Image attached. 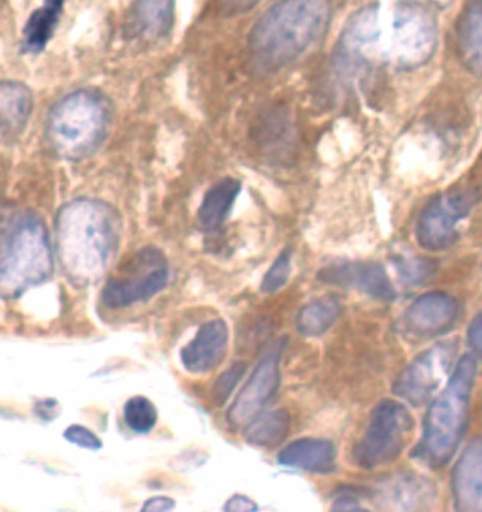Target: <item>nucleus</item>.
Returning <instances> with one entry per match:
<instances>
[{
  "mask_svg": "<svg viewBox=\"0 0 482 512\" xmlns=\"http://www.w3.org/2000/svg\"><path fill=\"white\" fill-rule=\"evenodd\" d=\"M338 448L329 439L302 438L290 442L278 454L284 468L300 469L312 474H332L336 471Z\"/></svg>",
  "mask_w": 482,
  "mask_h": 512,
  "instance_id": "f3484780",
  "label": "nucleus"
},
{
  "mask_svg": "<svg viewBox=\"0 0 482 512\" xmlns=\"http://www.w3.org/2000/svg\"><path fill=\"white\" fill-rule=\"evenodd\" d=\"M411 3H417V5H433V6H444L450 5L453 0H408Z\"/></svg>",
  "mask_w": 482,
  "mask_h": 512,
  "instance_id": "72a5a7b5",
  "label": "nucleus"
},
{
  "mask_svg": "<svg viewBox=\"0 0 482 512\" xmlns=\"http://www.w3.org/2000/svg\"><path fill=\"white\" fill-rule=\"evenodd\" d=\"M480 201V190L475 186H457L436 195L418 215L415 238L427 251H444L459 239L460 221L471 214Z\"/></svg>",
  "mask_w": 482,
  "mask_h": 512,
  "instance_id": "6e6552de",
  "label": "nucleus"
},
{
  "mask_svg": "<svg viewBox=\"0 0 482 512\" xmlns=\"http://www.w3.org/2000/svg\"><path fill=\"white\" fill-rule=\"evenodd\" d=\"M438 44L435 21L418 9L399 11L394 18V59L403 68H417L432 59Z\"/></svg>",
  "mask_w": 482,
  "mask_h": 512,
  "instance_id": "9b49d317",
  "label": "nucleus"
},
{
  "mask_svg": "<svg viewBox=\"0 0 482 512\" xmlns=\"http://www.w3.org/2000/svg\"><path fill=\"white\" fill-rule=\"evenodd\" d=\"M33 95L17 81L0 83V132L20 135L32 115Z\"/></svg>",
  "mask_w": 482,
  "mask_h": 512,
  "instance_id": "6ab92c4d",
  "label": "nucleus"
},
{
  "mask_svg": "<svg viewBox=\"0 0 482 512\" xmlns=\"http://www.w3.org/2000/svg\"><path fill=\"white\" fill-rule=\"evenodd\" d=\"M229 327L221 318L202 324L196 336L181 350V363L192 374H206L218 368L227 354Z\"/></svg>",
  "mask_w": 482,
  "mask_h": 512,
  "instance_id": "4468645a",
  "label": "nucleus"
},
{
  "mask_svg": "<svg viewBox=\"0 0 482 512\" xmlns=\"http://www.w3.org/2000/svg\"><path fill=\"white\" fill-rule=\"evenodd\" d=\"M241 187V181L227 177L215 183L205 193L197 211V223L200 229L205 232H215L223 226L241 193Z\"/></svg>",
  "mask_w": 482,
  "mask_h": 512,
  "instance_id": "a211bd4d",
  "label": "nucleus"
},
{
  "mask_svg": "<svg viewBox=\"0 0 482 512\" xmlns=\"http://www.w3.org/2000/svg\"><path fill=\"white\" fill-rule=\"evenodd\" d=\"M65 0H44V5L36 9L24 27V48L30 53H39L53 38L59 23Z\"/></svg>",
  "mask_w": 482,
  "mask_h": 512,
  "instance_id": "aec40b11",
  "label": "nucleus"
},
{
  "mask_svg": "<svg viewBox=\"0 0 482 512\" xmlns=\"http://www.w3.org/2000/svg\"><path fill=\"white\" fill-rule=\"evenodd\" d=\"M284 342H278L260 360L257 368L251 374L244 389L236 396L235 402L227 412L230 426L242 427L250 423L257 414L262 412L265 405L274 398L281 381V353Z\"/></svg>",
  "mask_w": 482,
  "mask_h": 512,
  "instance_id": "9d476101",
  "label": "nucleus"
},
{
  "mask_svg": "<svg viewBox=\"0 0 482 512\" xmlns=\"http://www.w3.org/2000/svg\"><path fill=\"white\" fill-rule=\"evenodd\" d=\"M460 53L475 74L481 72V0L469 3L459 23Z\"/></svg>",
  "mask_w": 482,
  "mask_h": 512,
  "instance_id": "5701e85b",
  "label": "nucleus"
},
{
  "mask_svg": "<svg viewBox=\"0 0 482 512\" xmlns=\"http://www.w3.org/2000/svg\"><path fill=\"white\" fill-rule=\"evenodd\" d=\"M341 312V302L335 296H326L309 302L297 315V332L306 338L323 336L336 323Z\"/></svg>",
  "mask_w": 482,
  "mask_h": 512,
  "instance_id": "4be33fe9",
  "label": "nucleus"
},
{
  "mask_svg": "<svg viewBox=\"0 0 482 512\" xmlns=\"http://www.w3.org/2000/svg\"><path fill=\"white\" fill-rule=\"evenodd\" d=\"M482 315H477V317L472 320L471 326H469L468 329V342L469 347L474 350L475 356L481 357V350H482V344H481V327H482Z\"/></svg>",
  "mask_w": 482,
  "mask_h": 512,
  "instance_id": "7c9ffc66",
  "label": "nucleus"
},
{
  "mask_svg": "<svg viewBox=\"0 0 482 512\" xmlns=\"http://www.w3.org/2000/svg\"><path fill=\"white\" fill-rule=\"evenodd\" d=\"M332 511L359 512L366 511V508L362 507V504H360L356 496L350 495V493H342V495L333 502Z\"/></svg>",
  "mask_w": 482,
  "mask_h": 512,
  "instance_id": "c756f323",
  "label": "nucleus"
},
{
  "mask_svg": "<svg viewBox=\"0 0 482 512\" xmlns=\"http://www.w3.org/2000/svg\"><path fill=\"white\" fill-rule=\"evenodd\" d=\"M327 0H280L254 24L248 39L251 57L263 71L275 72L296 62L329 23Z\"/></svg>",
  "mask_w": 482,
  "mask_h": 512,
  "instance_id": "f03ea898",
  "label": "nucleus"
},
{
  "mask_svg": "<svg viewBox=\"0 0 482 512\" xmlns=\"http://www.w3.org/2000/svg\"><path fill=\"white\" fill-rule=\"evenodd\" d=\"M257 0H224L226 6L233 11H244V9H250L251 6L256 5Z\"/></svg>",
  "mask_w": 482,
  "mask_h": 512,
  "instance_id": "473e14b6",
  "label": "nucleus"
},
{
  "mask_svg": "<svg viewBox=\"0 0 482 512\" xmlns=\"http://www.w3.org/2000/svg\"><path fill=\"white\" fill-rule=\"evenodd\" d=\"M63 436H65L66 441L71 442V444L78 445V447L81 448H87V450H100L103 445L102 439H100L96 433H93L92 430L87 429V427L80 426V424L69 426Z\"/></svg>",
  "mask_w": 482,
  "mask_h": 512,
  "instance_id": "cd10ccee",
  "label": "nucleus"
},
{
  "mask_svg": "<svg viewBox=\"0 0 482 512\" xmlns=\"http://www.w3.org/2000/svg\"><path fill=\"white\" fill-rule=\"evenodd\" d=\"M175 508L174 499L168 498V496H156V498L148 499L145 502L142 511L144 512H165L171 511Z\"/></svg>",
  "mask_w": 482,
  "mask_h": 512,
  "instance_id": "2f4dec72",
  "label": "nucleus"
},
{
  "mask_svg": "<svg viewBox=\"0 0 482 512\" xmlns=\"http://www.w3.org/2000/svg\"><path fill=\"white\" fill-rule=\"evenodd\" d=\"M456 344L441 342L415 357L394 380L393 393L412 407H421L432 399L442 380L453 368Z\"/></svg>",
  "mask_w": 482,
  "mask_h": 512,
  "instance_id": "1a4fd4ad",
  "label": "nucleus"
},
{
  "mask_svg": "<svg viewBox=\"0 0 482 512\" xmlns=\"http://www.w3.org/2000/svg\"><path fill=\"white\" fill-rule=\"evenodd\" d=\"M481 460V438H477L463 451L451 475L456 511H481Z\"/></svg>",
  "mask_w": 482,
  "mask_h": 512,
  "instance_id": "2eb2a0df",
  "label": "nucleus"
},
{
  "mask_svg": "<svg viewBox=\"0 0 482 512\" xmlns=\"http://www.w3.org/2000/svg\"><path fill=\"white\" fill-rule=\"evenodd\" d=\"M318 280L341 287H353L375 301H396L397 292L380 263H332L318 272Z\"/></svg>",
  "mask_w": 482,
  "mask_h": 512,
  "instance_id": "ddd939ff",
  "label": "nucleus"
},
{
  "mask_svg": "<svg viewBox=\"0 0 482 512\" xmlns=\"http://www.w3.org/2000/svg\"><path fill=\"white\" fill-rule=\"evenodd\" d=\"M414 430V418L405 405L384 399L371 412L368 427L354 445L351 459L357 468L374 471L399 459Z\"/></svg>",
  "mask_w": 482,
  "mask_h": 512,
  "instance_id": "423d86ee",
  "label": "nucleus"
},
{
  "mask_svg": "<svg viewBox=\"0 0 482 512\" xmlns=\"http://www.w3.org/2000/svg\"><path fill=\"white\" fill-rule=\"evenodd\" d=\"M224 511L230 512H253L259 511V505L253 499L247 498L244 495H235L226 502Z\"/></svg>",
  "mask_w": 482,
  "mask_h": 512,
  "instance_id": "c85d7f7f",
  "label": "nucleus"
},
{
  "mask_svg": "<svg viewBox=\"0 0 482 512\" xmlns=\"http://www.w3.org/2000/svg\"><path fill=\"white\" fill-rule=\"evenodd\" d=\"M53 269L50 239L41 218L21 214L0 223V284L20 290L41 283Z\"/></svg>",
  "mask_w": 482,
  "mask_h": 512,
  "instance_id": "39448f33",
  "label": "nucleus"
},
{
  "mask_svg": "<svg viewBox=\"0 0 482 512\" xmlns=\"http://www.w3.org/2000/svg\"><path fill=\"white\" fill-rule=\"evenodd\" d=\"M156 407L144 396L130 398L124 405V421L135 433H150L157 424Z\"/></svg>",
  "mask_w": 482,
  "mask_h": 512,
  "instance_id": "b1692460",
  "label": "nucleus"
},
{
  "mask_svg": "<svg viewBox=\"0 0 482 512\" xmlns=\"http://www.w3.org/2000/svg\"><path fill=\"white\" fill-rule=\"evenodd\" d=\"M477 368L478 359L474 353L462 356L444 392L430 404L420 444L412 451V457L427 468H444L459 450L468 430Z\"/></svg>",
  "mask_w": 482,
  "mask_h": 512,
  "instance_id": "7ed1b4c3",
  "label": "nucleus"
},
{
  "mask_svg": "<svg viewBox=\"0 0 482 512\" xmlns=\"http://www.w3.org/2000/svg\"><path fill=\"white\" fill-rule=\"evenodd\" d=\"M290 430L289 411L274 410L260 412L250 423L245 424L244 438L256 447H274L286 439Z\"/></svg>",
  "mask_w": 482,
  "mask_h": 512,
  "instance_id": "412c9836",
  "label": "nucleus"
},
{
  "mask_svg": "<svg viewBox=\"0 0 482 512\" xmlns=\"http://www.w3.org/2000/svg\"><path fill=\"white\" fill-rule=\"evenodd\" d=\"M459 317V304L444 292H429L415 299L400 321L402 335L408 341H427L444 335Z\"/></svg>",
  "mask_w": 482,
  "mask_h": 512,
  "instance_id": "f8f14e48",
  "label": "nucleus"
},
{
  "mask_svg": "<svg viewBox=\"0 0 482 512\" xmlns=\"http://www.w3.org/2000/svg\"><path fill=\"white\" fill-rule=\"evenodd\" d=\"M291 274V254L290 251H284L278 256V259L272 263L269 271L263 277L262 286L260 290L266 295L277 293L278 290L283 289L289 281Z\"/></svg>",
  "mask_w": 482,
  "mask_h": 512,
  "instance_id": "a878e982",
  "label": "nucleus"
},
{
  "mask_svg": "<svg viewBox=\"0 0 482 512\" xmlns=\"http://www.w3.org/2000/svg\"><path fill=\"white\" fill-rule=\"evenodd\" d=\"M396 268L399 271L400 278L405 283L421 286L433 278L436 272L435 263L423 257H399L396 259Z\"/></svg>",
  "mask_w": 482,
  "mask_h": 512,
  "instance_id": "393cba45",
  "label": "nucleus"
},
{
  "mask_svg": "<svg viewBox=\"0 0 482 512\" xmlns=\"http://www.w3.org/2000/svg\"><path fill=\"white\" fill-rule=\"evenodd\" d=\"M111 108L100 93L77 90L60 99L47 118L48 144L69 160L86 159L105 141Z\"/></svg>",
  "mask_w": 482,
  "mask_h": 512,
  "instance_id": "20e7f679",
  "label": "nucleus"
},
{
  "mask_svg": "<svg viewBox=\"0 0 482 512\" xmlns=\"http://www.w3.org/2000/svg\"><path fill=\"white\" fill-rule=\"evenodd\" d=\"M57 250L68 277L81 286L96 283L114 260L120 244V218L96 199H77L60 209Z\"/></svg>",
  "mask_w": 482,
  "mask_h": 512,
  "instance_id": "f257e3e1",
  "label": "nucleus"
},
{
  "mask_svg": "<svg viewBox=\"0 0 482 512\" xmlns=\"http://www.w3.org/2000/svg\"><path fill=\"white\" fill-rule=\"evenodd\" d=\"M245 371H247V365L242 362H236L217 378L214 389H212V396H214L215 402L218 405L226 404L227 399H229L235 387L238 386L239 381L244 377Z\"/></svg>",
  "mask_w": 482,
  "mask_h": 512,
  "instance_id": "bb28decb",
  "label": "nucleus"
},
{
  "mask_svg": "<svg viewBox=\"0 0 482 512\" xmlns=\"http://www.w3.org/2000/svg\"><path fill=\"white\" fill-rule=\"evenodd\" d=\"M169 283V266L165 254L156 247L136 251L114 277L106 281L102 302L108 308L132 307L150 301Z\"/></svg>",
  "mask_w": 482,
  "mask_h": 512,
  "instance_id": "0eeeda50",
  "label": "nucleus"
},
{
  "mask_svg": "<svg viewBox=\"0 0 482 512\" xmlns=\"http://www.w3.org/2000/svg\"><path fill=\"white\" fill-rule=\"evenodd\" d=\"M175 0H132L126 30L130 38L157 41L171 33Z\"/></svg>",
  "mask_w": 482,
  "mask_h": 512,
  "instance_id": "dca6fc26",
  "label": "nucleus"
}]
</instances>
